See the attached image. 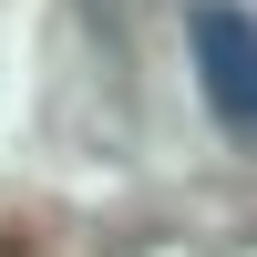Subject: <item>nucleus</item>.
Instances as JSON below:
<instances>
[{"instance_id": "f03ea898", "label": "nucleus", "mask_w": 257, "mask_h": 257, "mask_svg": "<svg viewBox=\"0 0 257 257\" xmlns=\"http://www.w3.org/2000/svg\"><path fill=\"white\" fill-rule=\"evenodd\" d=\"M0 257H21V237H0Z\"/></svg>"}, {"instance_id": "f257e3e1", "label": "nucleus", "mask_w": 257, "mask_h": 257, "mask_svg": "<svg viewBox=\"0 0 257 257\" xmlns=\"http://www.w3.org/2000/svg\"><path fill=\"white\" fill-rule=\"evenodd\" d=\"M185 41H196L206 113H216L226 134H257V21L237 0H196V11H185Z\"/></svg>"}]
</instances>
